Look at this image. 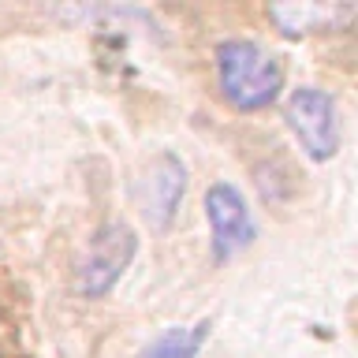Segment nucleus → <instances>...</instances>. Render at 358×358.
<instances>
[{"mask_svg": "<svg viewBox=\"0 0 358 358\" xmlns=\"http://www.w3.org/2000/svg\"><path fill=\"white\" fill-rule=\"evenodd\" d=\"M213 67H217L220 97L235 112H262L268 105H276L280 90H284L280 56L250 38L220 41L217 52H213Z\"/></svg>", "mask_w": 358, "mask_h": 358, "instance_id": "obj_1", "label": "nucleus"}, {"mask_svg": "<svg viewBox=\"0 0 358 358\" xmlns=\"http://www.w3.org/2000/svg\"><path fill=\"white\" fill-rule=\"evenodd\" d=\"M138 254V235L131 224L108 220L86 239L83 254L75 262V287L83 299H105L112 287L123 280Z\"/></svg>", "mask_w": 358, "mask_h": 358, "instance_id": "obj_2", "label": "nucleus"}, {"mask_svg": "<svg viewBox=\"0 0 358 358\" xmlns=\"http://www.w3.org/2000/svg\"><path fill=\"white\" fill-rule=\"evenodd\" d=\"M287 131L295 134L299 150L310 161H332L340 153V108L336 97L321 86H299L291 90L287 108H284Z\"/></svg>", "mask_w": 358, "mask_h": 358, "instance_id": "obj_3", "label": "nucleus"}, {"mask_svg": "<svg viewBox=\"0 0 358 358\" xmlns=\"http://www.w3.org/2000/svg\"><path fill=\"white\" fill-rule=\"evenodd\" d=\"M206 224H209V250L217 265L239 257L257 239L254 213L246 206L243 190L231 183H213L206 190Z\"/></svg>", "mask_w": 358, "mask_h": 358, "instance_id": "obj_4", "label": "nucleus"}, {"mask_svg": "<svg viewBox=\"0 0 358 358\" xmlns=\"http://www.w3.org/2000/svg\"><path fill=\"white\" fill-rule=\"evenodd\" d=\"M183 194H187V164H183V157L172 153V150H161L150 164H145V172L138 179V190H134L142 220L150 224L153 231H168L172 220L179 217Z\"/></svg>", "mask_w": 358, "mask_h": 358, "instance_id": "obj_5", "label": "nucleus"}, {"mask_svg": "<svg viewBox=\"0 0 358 358\" xmlns=\"http://www.w3.org/2000/svg\"><path fill=\"white\" fill-rule=\"evenodd\" d=\"M355 15H358L355 4H310V0H299V4H273V8H268V19H273L287 38L343 30Z\"/></svg>", "mask_w": 358, "mask_h": 358, "instance_id": "obj_6", "label": "nucleus"}, {"mask_svg": "<svg viewBox=\"0 0 358 358\" xmlns=\"http://www.w3.org/2000/svg\"><path fill=\"white\" fill-rule=\"evenodd\" d=\"M209 321H194V324H168L142 347L134 358H198L201 347L209 340Z\"/></svg>", "mask_w": 358, "mask_h": 358, "instance_id": "obj_7", "label": "nucleus"}]
</instances>
